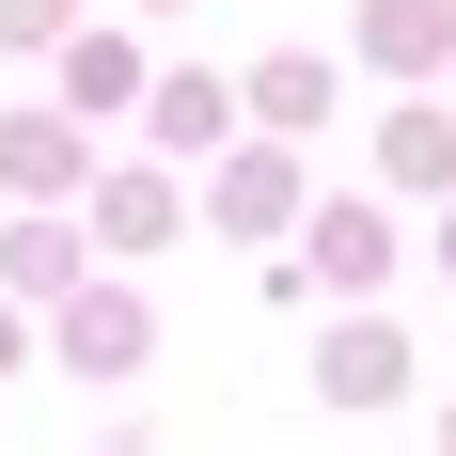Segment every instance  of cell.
<instances>
[{
	"label": "cell",
	"instance_id": "obj_10",
	"mask_svg": "<svg viewBox=\"0 0 456 456\" xmlns=\"http://www.w3.org/2000/svg\"><path fill=\"white\" fill-rule=\"evenodd\" d=\"M126 94H142V47H126V32H79V16H63V110H79V126H110Z\"/></svg>",
	"mask_w": 456,
	"mask_h": 456
},
{
	"label": "cell",
	"instance_id": "obj_3",
	"mask_svg": "<svg viewBox=\"0 0 456 456\" xmlns=\"http://www.w3.org/2000/svg\"><path fill=\"white\" fill-rule=\"evenodd\" d=\"M142 142H158V158H221L236 142V79H205V63H174V79H158V63H142Z\"/></svg>",
	"mask_w": 456,
	"mask_h": 456
},
{
	"label": "cell",
	"instance_id": "obj_15",
	"mask_svg": "<svg viewBox=\"0 0 456 456\" xmlns=\"http://www.w3.org/2000/svg\"><path fill=\"white\" fill-rule=\"evenodd\" d=\"M425 252H441V283H456V205H441V236H425Z\"/></svg>",
	"mask_w": 456,
	"mask_h": 456
},
{
	"label": "cell",
	"instance_id": "obj_11",
	"mask_svg": "<svg viewBox=\"0 0 456 456\" xmlns=\"http://www.w3.org/2000/svg\"><path fill=\"white\" fill-rule=\"evenodd\" d=\"M94 189V236H110V252H158V236H174V174H79Z\"/></svg>",
	"mask_w": 456,
	"mask_h": 456
},
{
	"label": "cell",
	"instance_id": "obj_7",
	"mask_svg": "<svg viewBox=\"0 0 456 456\" xmlns=\"http://www.w3.org/2000/svg\"><path fill=\"white\" fill-rule=\"evenodd\" d=\"M346 47H362L378 79H425V63H456V0H362Z\"/></svg>",
	"mask_w": 456,
	"mask_h": 456
},
{
	"label": "cell",
	"instance_id": "obj_4",
	"mask_svg": "<svg viewBox=\"0 0 456 456\" xmlns=\"http://www.w3.org/2000/svg\"><path fill=\"white\" fill-rule=\"evenodd\" d=\"M315 394H330V410H394V394H410V330H394V315H330Z\"/></svg>",
	"mask_w": 456,
	"mask_h": 456
},
{
	"label": "cell",
	"instance_id": "obj_8",
	"mask_svg": "<svg viewBox=\"0 0 456 456\" xmlns=\"http://www.w3.org/2000/svg\"><path fill=\"white\" fill-rule=\"evenodd\" d=\"M330 94H346V79H330L315 47H283V63H252V79H236V126H283V142H315V126H330Z\"/></svg>",
	"mask_w": 456,
	"mask_h": 456
},
{
	"label": "cell",
	"instance_id": "obj_13",
	"mask_svg": "<svg viewBox=\"0 0 456 456\" xmlns=\"http://www.w3.org/2000/svg\"><path fill=\"white\" fill-rule=\"evenodd\" d=\"M0 47H63V0H0Z\"/></svg>",
	"mask_w": 456,
	"mask_h": 456
},
{
	"label": "cell",
	"instance_id": "obj_14",
	"mask_svg": "<svg viewBox=\"0 0 456 456\" xmlns=\"http://www.w3.org/2000/svg\"><path fill=\"white\" fill-rule=\"evenodd\" d=\"M16 362H32V315H16V299H0V378H16Z\"/></svg>",
	"mask_w": 456,
	"mask_h": 456
},
{
	"label": "cell",
	"instance_id": "obj_9",
	"mask_svg": "<svg viewBox=\"0 0 456 456\" xmlns=\"http://www.w3.org/2000/svg\"><path fill=\"white\" fill-rule=\"evenodd\" d=\"M79 268H94V236L63 221V205H16V236H0V283H16V299H63Z\"/></svg>",
	"mask_w": 456,
	"mask_h": 456
},
{
	"label": "cell",
	"instance_id": "obj_17",
	"mask_svg": "<svg viewBox=\"0 0 456 456\" xmlns=\"http://www.w3.org/2000/svg\"><path fill=\"white\" fill-rule=\"evenodd\" d=\"M441 441H456V410H441Z\"/></svg>",
	"mask_w": 456,
	"mask_h": 456
},
{
	"label": "cell",
	"instance_id": "obj_12",
	"mask_svg": "<svg viewBox=\"0 0 456 456\" xmlns=\"http://www.w3.org/2000/svg\"><path fill=\"white\" fill-rule=\"evenodd\" d=\"M378 174H394V189H456V110H425V94H410V110L378 126Z\"/></svg>",
	"mask_w": 456,
	"mask_h": 456
},
{
	"label": "cell",
	"instance_id": "obj_2",
	"mask_svg": "<svg viewBox=\"0 0 456 456\" xmlns=\"http://www.w3.org/2000/svg\"><path fill=\"white\" fill-rule=\"evenodd\" d=\"M47 362H63V378H142V362H158V315H142L126 283H63V315H47Z\"/></svg>",
	"mask_w": 456,
	"mask_h": 456
},
{
	"label": "cell",
	"instance_id": "obj_6",
	"mask_svg": "<svg viewBox=\"0 0 456 456\" xmlns=\"http://www.w3.org/2000/svg\"><path fill=\"white\" fill-rule=\"evenodd\" d=\"M299 205H315V189H299V142H283V126H252V142L221 158V236H283Z\"/></svg>",
	"mask_w": 456,
	"mask_h": 456
},
{
	"label": "cell",
	"instance_id": "obj_16",
	"mask_svg": "<svg viewBox=\"0 0 456 456\" xmlns=\"http://www.w3.org/2000/svg\"><path fill=\"white\" fill-rule=\"evenodd\" d=\"M142 16H174V0H142Z\"/></svg>",
	"mask_w": 456,
	"mask_h": 456
},
{
	"label": "cell",
	"instance_id": "obj_5",
	"mask_svg": "<svg viewBox=\"0 0 456 456\" xmlns=\"http://www.w3.org/2000/svg\"><path fill=\"white\" fill-rule=\"evenodd\" d=\"M79 174H94V126H79V110H0V189H16V205H63Z\"/></svg>",
	"mask_w": 456,
	"mask_h": 456
},
{
	"label": "cell",
	"instance_id": "obj_1",
	"mask_svg": "<svg viewBox=\"0 0 456 456\" xmlns=\"http://www.w3.org/2000/svg\"><path fill=\"white\" fill-rule=\"evenodd\" d=\"M283 236H299L283 268L330 283V299H378V283H394V205H362V189H346V205H299Z\"/></svg>",
	"mask_w": 456,
	"mask_h": 456
}]
</instances>
